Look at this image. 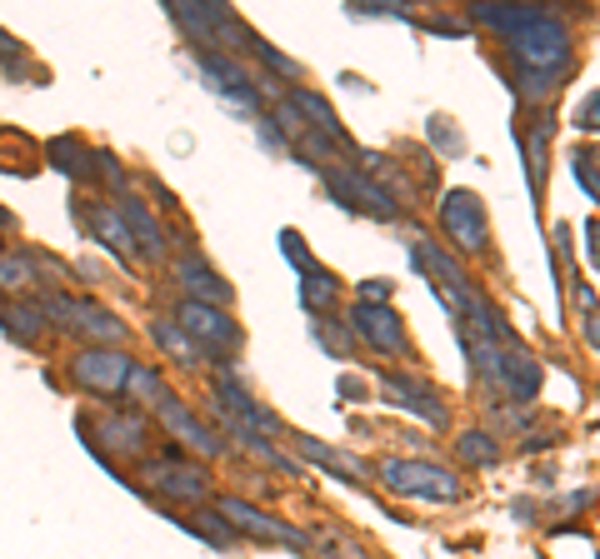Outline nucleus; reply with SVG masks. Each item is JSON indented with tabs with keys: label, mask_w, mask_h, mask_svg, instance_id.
<instances>
[{
	"label": "nucleus",
	"mask_w": 600,
	"mask_h": 559,
	"mask_svg": "<svg viewBox=\"0 0 600 559\" xmlns=\"http://www.w3.org/2000/svg\"><path fill=\"white\" fill-rule=\"evenodd\" d=\"M541 385H546V370H541V360H535L525 344H505L501 365H495V390H501V395H511L515 405H525V399L541 395Z\"/></svg>",
	"instance_id": "obj_20"
},
{
	"label": "nucleus",
	"mask_w": 600,
	"mask_h": 559,
	"mask_svg": "<svg viewBox=\"0 0 600 559\" xmlns=\"http://www.w3.org/2000/svg\"><path fill=\"white\" fill-rule=\"evenodd\" d=\"M45 161L66 175V180L80 185V180H90V161H96V151H90L86 140H76V135H55L51 145H45Z\"/></svg>",
	"instance_id": "obj_23"
},
{
	"label": "nucleus",
	"mask_w": 600,
	"mask_h": 559,
	"mask_svg": "<svg viewBox=\"0 0 600 559\" xmlns=\"http://www.w3.org/2000/svg\"><path fill=\"white\" fill-rule=\"evenodd\" d=\"M375 390H381L391 405H401L405 415L426 419L430 430H450V405L421 375H411V370H385V375H375Z\"/></svg>",
	"instance_id": "obj_11"
},
{
	"label": "nucleus",
	"mask_w": 600,
	"mask_h": 559,
	"mask_svg": "<svg viewBox=\"0 0 600 559\" xmlns=\"http://www.w3.org/2000/svg\"><path fill=\"white\" fill-rule=\"evenodd\" d=\"M171 15L181 21V31L200 45V55H206L210 45H230V51H251L255 45V31L240 21L230 6H220V0H171Z\"/></svg>",
	"instance_id": "obj_5"
},
{
	"label": "nucleus",
	"mask_w": 600,
	"mask_h": 559,
	"mask_svg": "<svg viewBox=\"0 0 600 559\" xmlns=\"http://www.w3.org/2000/svg\"><path fill=\"white\" fill-rule=\"evenodd\" d=\"M470 21L491 25L505 41L515 76H560L566 80L570 55H576V35L560 21L556 11H541V6H470Z\"/></svg>",
	"instance_id": "obj_1"
},
{
	"label": "nucleus",
	"mask_w": 600,
	"mask_h": 559,
	"mask_svg": "<svg viewBox=\"0 0 600 559\" xmlns=\"http://www.w3.org/2000/svg\"><path fill=\"white\" fill-rule=\"evenodd\" d=\"M216 515L226 519L230 529H246V535H255V539H265V545H285V549H295V555H306L310 549V535L306 529H295V525H285V519H275V515H265V509H255V505H246V500H236V495H226L216 505Z\"/></svg>",
	"instance_id": "obj_12"
},
{
	"label": "nucleus",
	"mask_w": 600,
	"mask_h": 559,
	"mask_svg": "<svg viewBox=\"0 0 600 559\" xmlns=\"http://www.w3.org/2000/svg\"><path fill=\"white\" fill-rule=\"evenodd\" d=\"M76 430L86 435L90 454H96L110 474H120L116 460H145V450H151V419H145L141 409H110V415H100V419L80 415ZM120 480H126V474H120Z\"/></svg>",
	"instance_id": "obj_2"
},
{
	"label": "nucleus",
	"mask_w": 600,
	"mask_h": 559,
	"mask_svg": "<svg viewBox=\"0 0 600 559\" xmlns=\"http://www.w3.org/2000/svg\"><path fill=\"white\" fill-rule=\"evenodd\" d=\"M456 454L466 464H476V470H491V464H501V440H495L491 430H460Z\"/></svg>",
	"instance_id": "obj_28"
},
{
	"label": "nucleus",
	"mask_w": 600,
	"mask_h": 559,
	"mask_svg": "<svg viewBox=\"0 0 600 559\" xmlns=\"http://www.w3.org/2000/svg\"><path fill=\"white\" fill-rule=\"evenodd\" d=\"M126 395H135L141 405H161L171 390H165V380H161V370L155 365H131V375H126Z\"/></svg>",
	"instance_id": "obj_31"
},
{
	"label": "nucleus",
	"mask_w": 600,
	"mask_h": 559,
	"mask_svg": "<svg viewBox=\"0 0 600 559\" xmlns=\"http://www.w3.org/2000/svg\"><path fill=\"white\" fill-rule=\"evenodd\" d=\"M295 445H301V454H306V460L326 464V470H330V474H340L346 484H366V480H371V470H366V464H360L356 454L336 450V445L316 440V435H295Z\"/></svg>",
	"instance_id": "obj_22"
},
{
	"label": "nucleus",
	"mask_w": 600,
	"mask_h": 559,
	"mask_svg": "<svg viewBox=\"0 0 600 559\" xmlns=\"http://www.w3.org/2000/svg\"><path fill=\"white\" fill-rule=\"evenodd\" d=\"M116 216H120V226H126V235H131L135 260H145V265H165V260H171V235H165V226L151 216V205L126 195V200H116Z\"/></svg>",
	"instance_id": "obj_16"
},
{
	"label": "nucleus",
	"mask_w": 600,
	"mask_h": 559,
	"mask_svg": "<svg viewBox=\"0 0 600 559\" xmlns=\"http://www.w3.org/2000/svg\"><path fill=\"white\" fill-rule=\"evenodd\" d=\"M31 285H41V280H35L31 255L6 250V255H0V295H21V291H31Z\"/></svg>",
	"instance_id": "obj_29"
},
{
	"label": "nucleus",
	"mask_w": 600,
	"mask_h": 559,
	"mask_svg": "<svg viewBox=\"0 0 600 559\" xmlns=\"http://www.w3.org/2000/svg\"><path fill=\"white\" fill-rule=\"evenodd\" d=\"M350 340L375 350L385 360H411L415 344H411V330L405 320L391 310V305H350Z\"/></svg>",
	"instance_id": "obj_8"
},
{
	"label": "nucleus",
	"mask_w": 600,
	"mask_h": 559,
	"mask_svg": "<svg viewBox=\"0 0 600 559\" xmlns=\"http://www.w3.org/2000/svg\"><path fill=\"white\" fill-rule=\"evenodd\" d=\"M596 120H600V96H596V90H586V110H580V130H586V135H596Z\"/></svg>",
	"instance_id": "obj_39"
},
{
	"label": "nucleus",
	"mask_w": 600,
	"mask_h": 559,
	"mask_svg": "<svg viewBox=\"0 0 600 559\" xmlns=\"http://www.w3.org/2000/svg\"><path fill=\"white\" fill-rule=\"evenodd\" d=\"M281 250H285V260H291V265L301 270V275H306V270H316V255H310L306 240L295 235V230H281Z\"/></svg>",
	"instance_id": "obj_35"
},
{
	"label": "nucleus",
	"mask_w": 600,
	"mask_h": 559,
	"mask_svg": "<svg viewBox=\"0 0 600 559\" xmlns=\"http://www.w3.org/2000/svg\"><path fill=\"white\" fill-rule=\"evenodd\" d=\"M381 484L401 500H430V505H460V495H466L456 474L426 460H385Z\"/></svg>",
	"instance_id": "obj_6"
},
{
	"label": "nucleus",
	"mask_w": 600,
	"mask_h": 559,
	"mask_svg": "<svg viewBox=\"0 0 600 559\" xmlns=\"http://www.w3.org/2000/svg\"><path fill=\"white\" fill-rule=\"evenodd\" d=\"M426 31H436V35H466V25H460V21H426Z\"/></svg>",
	"instance_id": "obj_44"
},
{
	"label": "nucleus",
	"mask_w": 600,
	"mask_h": 559,
	"mask_svg": "<svg viewBox=\"0 0 600 559\" xmlns=\"http://www.w3.org/2000/svg\"><path fill=\"white\" fill-rule=\"evenodd\" d=\"M35 310L45 315V325H55V330L66 335H80L86 344H100V350H120V340H126V325H120V315H110L106 305L86 300V295H41L35 300Z\"/></svg>",
	"instance_id": "obj_4"
},
{
	"label": "nucleus",
	"mask_w": 600,
	"mask_h": 559,
	"mask_svg": "<svg viewBox=\"0 0 600 559\" xmlns=\"http://www.w3.org/2000/svg\"><path fill=\"white\" fill-rule=\"evenodd\" d=\"M151 340L161 344V350H165L171 360H181L186 370H200V365H206V355H200L196 344H190L186 335H181V325H175L171 315H155V320H151Z\"/></svg>",
	"instance_id": "obj_26"
},
{
	"label": "nucleus",
	"mask_w": 600,
	"mask_h": 559,
	"mask_svg": "<svg viewBox=\"0 0 600 559\" xmlns=\"http://www.w3.org/2000/svg\"><path fill=\"white\" fill-rule=\"evenodd\" d=\"M171 320L181 325V335H186V340L196 344L206 360H210V355H216V360H230V355H240V344H246V330L230 320V310H210V305L181 300Z\"/></svg>",
	"instance_id": "obj_7"
},
{
	"label": "nucleus",
	"mask_w": 600,
	"mask_h": 559,
	"mask_svg": "<svg viewBox=\"0 0 600 559\" xmlns=\"http://www.w3.org/2000/svg\"><path fill=\"white\" fill-rule=\"evenodd\" d=\"M0 171L6 175H31L35 161H31V140L21 130H0Z\"/></svg>",
	"instance_id": "obj_30"
},
{
	"label": "nucleus",
	"mask_w": 600,
	"mask_h": 559,
	"mask_svg": "<svg viewBox=\"0 0 600 559\" xmlns=\"http://www.w3.org/2000/svg\"><path fill=\"white\" fill-rule=\"evenodd\" d=\"M261 145L265 151H285V140H281V130L271 125V120H261Z\"/></svg>",
	"instance_id": "obj_42"
},
{
	"label": "nucleus",
	"mask_w": 600,
	"mask_h": 559,
	"mask_svg": "<svg viewBox=\"0 0 600 559\" xmlns=\"http://www.w3.org/2000/svg\"><path fill=\"white\" fill-rule=\"evenodd\" d=\"M165 515H175V509H165ZM175 525L186 529V535H200L206 545H216V549H236V545H240V535L216 515V509H200V515H190V519L175 515Z\"/></svg>",
	"instance_id": "obj_27"
},
{
	"label": "nucleus",
	"mask_w": 600,
	"mask_h": 559,
	"mask_svg": "<svg viewBox=\"0 0 600 559\" xmlns=\"http://www.w3.org/2000/svg\"><path fill=\"white\" fill-rule=\"evenodd\" d=\"M391 280H360V300L356 305H391Z\"/></svg>",
	"instance_id": "obj_38"
},
{
	"label": "nucleus",
	"mask_w": 600,
	"mask_h": 559,
	"mask_svg": "<svg viewBox=\"0 0 600 559\" xmlns=\"http://www.w3.org/2000/svg\"><path fill=\"white\" fill-rule=\"evenodd\" d=\"M216 405L230 409V415H236L246 430L261 435V440H265V435H281V415H275L271 405H261V399L246 390V380H240L230 365L216 370Z\"/></svg>",
	"instance_id": "obj_15"
},
{
	"label": "nucleus",
	"mask_w": 600,
	"mask_h": 559,
	"mask_svg": "<svg viewBox=\"0 0 600 559\" xmlns=\"http://www.w3.org/2000/svg\"><path fill=\"white\" fill-rule=\"evenodd\" d=\"M251 55H261V61H265V65H271L275 76L295 80V86H301V80H306V70H301V61H291V55H285V51H275V45H271V41H265V35H255Z\"/></svg>",
	"instance_id": "obj_32"
},
{
	"label": "nucleus",
	"mask_w": 600,
	"mask_h": 559,
	"mask_svg": "<svg viewBox=\"0 0 600 559\" xmlns=\"http://www.w3.org/2000/svg\"><path fill=\"white\" fill-rule=\"evenodd\" d=\"M135 360L126 350H100V344H86L76 350L70 360V385L86 390V395H100V399H116L126 395V375H131Z\"/></svg>",
	"instance_id": "obj_10"
},
{
	"label": "nucleus",
	"mask_w": 600,
	"mask_h": 559,
	"mask_svg": "<svg viewBox=\"0 0 600 559\" xmlns=\"http://www.w3.org/2000/svg\"><path fill=\"white\" fill-rule=\"evenodd\" d=\"M210 484H216V480H210L206 464L190 460V454H181V450H161L155 460L141 464V490L161 500L165 509H171V505H186V509L206 505Z\"/></svg>",
	"instance_id": "obj_3"
},
{
	"label": "nucleus",
	"mask_w": 600,
	"mask_h": 559,
	"mask_svg": "<svg viewBox=\"0 0 600 559\" xmlns=\"http://www.w3.org/2000/svg\"><path fill=\"white\" fill-rule=\"evenodd\" d=\"M90 175H100V180H106L110 190H116V200H126V195H131V175L120 171V161H116V155H106V151H100L96 161H90Z\"/></svg>",
	"instance_id": "obj_34"
},
{
	"label": "nucleus",
	"mask_w": 600,
	"mask_h": 559,
	"mask_svg": "<svg viewBox=\"0 0 600 559\" xmlns=\"http://www.w3.org/2000/svg\"><path fill=\"white\" fill-rule=\"evenodd\" d=\"M200 70H206V80L230 100V106H240V110H255V106H261V80H255L251 70L236 61V55L206 51V55H200Z\"/></svg>",
	"instance_id": "obj_19"
},
{
	"label": "nucleus",
	"mask_w": 600,
	"mask_h": 559,
	"mask_svg": "<svg viewBox=\"0 0 600 559\" xmlns=\"http://www.w3.org/2000/svg\"><path fill=\"white\" fill-rule=\"evenodd\" d=\"M0 325H6V335H11L15 344H35L51 325H45V315L35 310L31 300H11V305H0Z\"/></svg>",
	"instance_id": "obj_25"
},
{
	"label": "nucleus",
	"mask_w": 600,
	"mask_h": 559,
	"mask_svg": "<svg viewBox=\"0 0 600 559\" xmlns=\"http://www.w3.org/2000/svg\"><path fill=\"white\" fill-rule=\"evenodd\" d=\"M336 305H340V280L320 265L306 270V275H301V310H306L310 320H320V315L336 310Z\"/></svg>",
	"instance_id": "obj_24"
},
{
	"label": "nucleus",
	"mask_w": 600,
	"mask_h": 559,
	"mask_svg": "<svg viewBox=\"0 0 600 559\" xmlns=\"http://www.w3.org/2000/svg\"><path fill=\"white\" fill-rule=\"evenodd\" d=\"M175 285L186 291L190 305H210V310H230V300H236V291L226 285V275L210 270V260L200 255V250H186V255L175 260Z\"/></svg>",
	"instance_id": "obj_17"
},
{
	"label": "nucleus",
	"mask_w": 600,
	"mask_h": 559,
	"mask_svg": "<svg viewBox=\"0 0 600 559\" xmlns=\"http://www.w3.org/2000/svg\"><path fill=\"white\" fill-rule=\"evenodd\" d=\"M0 65H21V41L11 31H0Z\"/></svg>",
	"instance_id": "obj_40"
},
{
	"label": "nucleus",
	"mask_w": 600,
	"mask_h": 559,
	"mask_svg": "<svg viewBox=\"0 0 600 559\" xmlns=\"http://www.w3.org/2000/svg\"><path fill=\"white\" fill-rule=\"evenodd\" d=\"M340 395H346V399H366V395H371V385H366L360 375H340Z\"/></svg>",
	"instance_id": "obj_41"
},
{
	"label": "nucleus",
	"mask_w": 600,
	"mask_h": 559,
	"mask_svg": "<svg viewBox=\"0 0 600 559\" xmlns=\"http://www.w3.org/2000/svg\"><path fill=\"white\" fill-rule=\"evenodd\" d=\"M76 220H86L90 230H96V240H106L110 245V255L120 260L126 270H135V245H131V235H126V226H120V216H116V205H86V200H76Z\"/></svg>",
	"instance_id": "obj_21"
},
{
	"label": "nucleus",
	"mask_w": 600,
	"mask_h": 559,
	"mask_svg": "<svg viewBox=\"0 0 600 559\" xmlns=\"http://www.w3.org/2000/svg\"><path fill=\"white\" fill-rule=\"evenodd\" d=\"M430 140H436V145H440V151H450V155H460V151H466V140H460L456 135V130H450V120H430Z\"/></svg>",
	"instance_id": "obj_37"
},
{
	"label": "nucleus",
	"mask_w": 600,
	"mask_h": 559,
	"mask_svg": "<svg viewBox=\"0 0 600 559\" xmlns=\"http://www.w3.org/2000/svg\"><path fill=\"white\" fill-rule=\"evenodd\" d=\"M155 419L165 425V435H171V440H181L190 454H200V460H220V454H226L220 435L210 430V425H200V419L190 415V405H181L175 395H165L161 405H155Z\"/></svg>",
	"instance_id": "obj_18"
},
{
	"label": "nucleus",
	"mask_w": 600,
	"mask_h": 559,
	"mask_svg": "<svg viewBox=\"0 0 600 559\" xmlns=\"http://www.w3.org/2000/svg\"><path fill=\"white\" fill-rule=\"evenodd\" d=\"M436 210L450 245H460L466 255H486L491 250V226H486V205H480L476 190H446Z\"/></svg>",
	"instance_id": "obj_9"
},
{
	"label": "nucleus",
	"mask_w": 600,
	"mask_h": 559,
	"mask_svg": "<svg viewBox=\"0 0 600 559\" xmlns=\"http://www.w3.org/2000/svg\"><path fill=\"white\" fill-rule=\"evenodd\" d=\"M151 195H155V200H161V210H181V200H175V195L165 190L161 180H151Z\"/></svg>",
	"instance_id": "obj_43"
},
{
	"label": "nucleus",
	"mask_w": 600,
	"mask_h": 559,
	"mask_svg": "<svg viewBox=\"0 0 600 559\" xmlns=\"http://www.w3.org/2000/svg\"><path fill=\"white\" fill-rule=\"evenodd\" d=\"M411 260H415V270H421V275H426L430 285H436V295L446 300V310L456 315V300L470 291V285H476V280H470L466 270H460V260L446 255V250H440L436 240H426V235H415V240H411Z\"/></svg>",
	"instance_id": "obj_14"
},
{
	"label": "nucleus",
	"mask_w": 600,
	"mask_h": 559,
	"mask_svg": "<svg viewBox=\"0 0 600 559\" xmlns=\"http://www.w3.org/2000/svg\"><path fill=\"white\" fill-rule=\"evenodd\" d=\"M320 180H326L330 195H336L340 205H350V210H366V216H375V220H401V205H395V195L385 190V185H375L371 175L330 171V165H320Z\"/></svg>",
	"instance_id": "obj_13"
},
{
	"label": "nucleus",
	"mask_w": 600,
	"mask_h": 559,
	"mask_svg": "<svg viewBox=\"0 0 600 559\" xmlns=\"http://www.w3.org/2000/svg\"><path fill=\"white\" fill-rule=\"evenodd\" d=\"M310 335H316V344H320V350H330L336 360H346V355H350V344H356L336 320H326V315H320V320H310Z\"/></svg>",
	"instance_id": "obj_33"
},
{
	"label": "nucleus",
	"mask_w": 600,
	"mask_h": 559,
	"mask_svg": "<svg viewBox=\"0 0 600 559\" xmlns=\"http://www.w3.org/2000/svg\"><path fill=\"white\" fill-rule=\"evenodd\" d=\"M570 171H576V180H580V190L596 200L600 195V185H596V151H576V161H570Z\"/></svg>",
	"instance_id": "obj_36"
},
{
	"label": "nucleus",
	"mask_w": 600,
	"mask_h": 559,
	"mask_svg": "<svg viewBox=\"0 0 600 559\" xmlns=\"http://www.w3.org/2000/svg\"><path fill=\"white\" fill-rule=\"evenodd\" d=\"M0 230H15V216L6 210V205H0Z\"/></svg>",
	"instance_id": "obj_45"
}]
</instances>
